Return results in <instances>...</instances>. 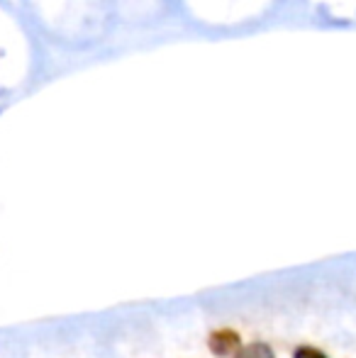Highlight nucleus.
<instances>
[{"label":"nucleus","instance_id":"obj_1","mask_svg":"<svg viewBox=\"0 0 356 358\" xmlns=\"http://www.w3.org/2000/svg\"><path fill=\"white\" fill-rule=\"evenodd\" d=\"M208 346L215 356H232V354H239L242 349V341H239V334L232 329H218L210 334L208 339Z\"/></svg>","mask_w":356,"mask_h":358},{"label":"nucleus","instance_id":"obj_2","mask_svg":"<svg viewBox=\"0 0 356 358\" xmlns=\"http://www.w3.org/2000/svg\"><path fill=\"white\" fill-rule=\"evenodd\" d=\"M239 358H276L273 351L269 349L266 344H249L244 349H239Z\"/></svg>","mask_w":356,"mask_h":358},{"label":"nucleus","instance_id":"obj_3","mask_svg":"<svg viewBox=\"0 0 356 358\" xmlns=\"http://www.w3.org/2000/svg\"><path fill=\"white\" fill-rule=\"evenodd\" d=\"M295 358H327L322 354V351L318 349H310V346H303V349L295 351Z\"/></svg>","mask_w":356,"mask_h":358}]
</instances>
